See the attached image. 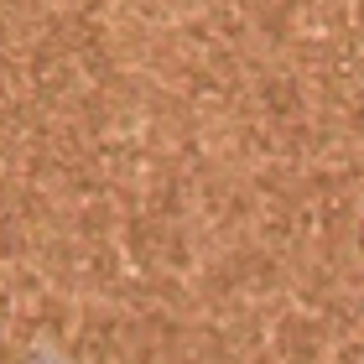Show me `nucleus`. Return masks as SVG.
I'll return each mask as SVG.
<instances>
[]
</instances>
